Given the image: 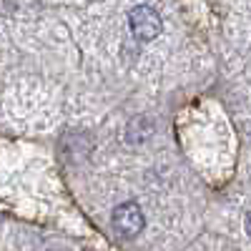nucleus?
<instances>
[{
	"label": "nucleus",
	"mask_w": 251,
	"mask_h": 251,
	"mask_svg": "<svg viewBox=\"0 0 251 251\" xmlns=\"http://www.w3.org/2000/svg\"><path fill=\"white\" fill-rule=\"evenodd\" d=\"M146 226V219H143V211L136 201H126L121 206L113 208V231L123 239H133L143 231Z\"/></svg>",
	"instance_id": "f257e3e1"
},
{
	"label": "nucleus",
	"mask_w": 251,
	"mask_h": 251,
	"mask_svg": "<svg viewBox=\"0 0 251 251\" xmlns=\"http://www.w3.org/2000/svg\"><path fill=\"white\" fill-rule=\"evenodd\" d=\"M128 25L136 40L149 43V40H153L161 33V15L151 5H136L128 13Z\"/></svg>",
	"instance_id": "f03ea898"
},
{
	"label": "nucleus",
	"mask_w": 251,
	"mask_h": 251,
	"mask_svg": "<svg viewBox=\"0 0 251 251\" xmlns=\"http://www.w3.org/2000/svg\"><path fill=\"white\" fill-rule=\"evenodd\" d=\"M244 224H246V234H249V239H251V211L246 214V221H244Z\"/></svg>",
	"instance_id": "7ed1b4c3"
}]
</instances>
